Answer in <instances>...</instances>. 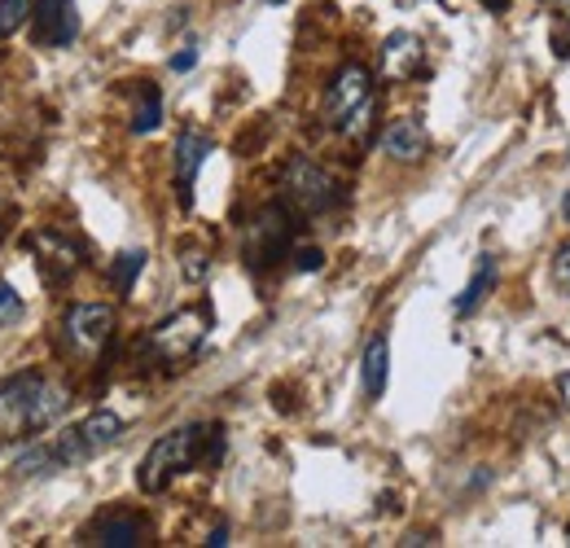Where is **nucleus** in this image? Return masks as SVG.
Segmentation results:
<instances>
[{
	"mask_svg": "<svg viewBox=\"0 0 570 548\" xmlns=\"http://www.w3.org/2000/svg\"><path fill=\"white\" fill-rule=\"evenodd\" d=\"M180 273H185V281H207V273H212V260H207V251L203 246H185L180 251Z\"/></svg>",
	"mask_w": 570,
	"mask_h": 548,
	"instance_id": "nucleus-20",
	"label": "nucleus"
},
{
	"mask_svg": "<svg viewBox=\"0 0 570 548\" xmlns=\"http://www.w3.org/2000/svg\"><path fill=\"white\" fill-rule=\"evenodd\" d=\"M62 334H67L75 355H83V360L101 355L106 343L115 339V307H106V303H75L71 312L62 316Z\"/></svg>",
	"mask_w": 570,
	"mask_h": 548,
	"instance_id": "nucleus-6",
	"label": "nucleus"
},
{
	"mask_svg": "<svg viewBox=\"0 0 570 548\" xmlns=\"http://www.w3.org/2000/svg\"><path fill=\"white\" fill-rule=\"evenodd\" d=\"M18 316H22V299H18V290L9 281H0V330L13 325Z\"/></svg>",
	"mask_w": 570,
	"mask_h": 548,
	"instance_id": "nucleus-22",
	"label": "nucleus"
},
{
	"mask_svg": "<svg viewBox=\"0 0 570 548\" xmlns=\"http://www.w3.org/2000/svg\"><path fill=\"white\" fill-rule=\"evenodd\" d=\"M282 189H285V203L294 206L298 215H325L334 206L343 203V185L312 158H289L282 172Z\"/></svg>",
	"mask_w": 570,
	"mask_h": 548,
	"instance_id": "nucleus-4",
	"label": "nucleus"
},
{
	"mask_svg": "<svg viewBox=\"0 0 570 548\" xmlns=\"http://www.w3.org/2000/svg\"><path fill=\"white\" fill-rule=\"evenodd\" d=\"M207 330H212V312L207 307H180V312H171L167 321H158L154 330H149V355L158 360V364H167V369H180L185 360H194L198 355V346L207 343Z\"/></svg>",
	"mask_w": 570,
	"mask_h": 548,
	"instance_id": "nucleus-3",
	"label": "nucleus"
},
{
	"mask_svg": "<svg viewBox=\"0 0 570 548\" xmlns=\"http://www.w3.org/2000/svg\"><path fill=\"white\" fill-rule=\"evenodd\" d=\"M198 67V45H185L176 58H171V70H194Z\"/></svg>",
	"mask_w": 570,
	"mask_h": 548,
	"instance_id": "nucleus-25",
	"label": "nucleus"
},
{
	"mask_svg": "<svg viewBox=\"0 0 570 548\" xmlns=\"http://www.w3.org/2000/svg\"><path fill=\"white\" fill-rule=\"evenodd\" d=\"M207 154H212V140L203 137V133H194V128L180 133V140H176V189H180V206L194 203V180H198Z\"/></svg>",
	"mask_w": 570,
	"mask_h": 548,
	"instance_id": "nucleus-13",
	"label": "nucleus"
},
{
	"mask_svg": "<svg viewBox=\"0 0 570 548\" xmlns=\"http://www.w3.org/2000/svg\"><path fill=\"white\" fill-rule=\"evenodd\" d=\"M207 545H215V548H219V545H228V527H215V531H212V540H207Z\"/></svg>",
	"mask_w": 570,
	"mask_h": 548,
	"instance_id": "nucleus-26",
	"label": "nucleus"
},
{
	"mask_svg": "<svg viewBox=\"0 0 570 548\" xmlns=\"http://www.w3.org/2000/svg\"><path fill=\"white\" fill-rule=\"evenodd\" d=\"M36 386H40V373H13L0 382V443L9 439H22L36 430Z\"/></svg>",
	"mask_w": 570,
	"mask_h": 548,
	"instance_id": "nucleus-7",
	"label": "nucleus"
},
{
	"mask_svg": "<svg viewBox=\"0 0 570 548\" xmlns=\"http://www.w3.org/2000/svg\"><path fill=\"white\" fill-rule=\"evenodd\" d=\"M294 268H298V273H321V268H325V255H321L316 246H298V251H294Z\"/></svg>",
	"mask_w": 570,
	"mask_h": 548,
	"instance_id": "nucleus-23",
	"label": "nucleus"
},
{
	"mask_svg": "<svg viewBox=\"0 0 570 548\" xmlns=\"http://www.w3.org/2000/svg\"><path fill=\"white\" fill-rule=\"evenodd\" d=\"M71 434H75V443H79V452H83V461H92V457H101L106 448H115V443L124 439V417L97 409V412H88L79 425H71Z\"/></svg>",
	"mask_w": 570,
	"mask_h": 548,
	"instance_id": "nucleus-11",
	"label": "nucleus"
},
{
	"mask_svg": "<svg viewBox=\"0 0 570 548\" xmlns=\"http://www.w3.org/2000/svg\"><path fill=\"white\" fill-rule=\"evenodd\" d=\"M492 285H497V260H492V255H479L474 276H470V285L461 290V299L452 303V312H456V316H470V312L488 299V290H492Z\"/></svg>",
	"mask_w": 570,
	"mask_h": 548,
	"instance_id": "nucleus-16",
	"label": "nucleus"
},
{
	"mask_svg": "<svg viewBox=\"0 0 570 548\" xmlns=\"http://www.w3.org/2000/svg\"><path fill=\"white\" fill-rule=\"evenodd\" d=\"M264 4H285V0H264Z\"/></svg>",
	"mask_w": 570,
	"mask_h": 548,
	"instance_id": "nucleus-28",
	"label": "nucleus"
},
{
	"mask_svg": "<svg viewBox=\"0 0 570 548\" xmlns=\"http://www.w3.org/2000/svg\"><path fill=\"white\" fill-rule=\"evenodd\" d=\"M360 378H364V395L368 400H382L386 391V378H391V343L377 334L364 346V360H360Z\"/></svg>",
	"mask_w": 570,
	"mask_h": 548,
	"instance_id": "nucleus-15",
	"label": "nucleus"
},
{
	"mask_svg": "<svg viewBox=\"0 0 570 548\" xmlns=\"http://www.w3.org/2000/svg\"><path fill=\"white\" fill-rule=\"evenodd\" d=\"M426 62V45L413 31H391L382 40V75L386 79H413Z\"/></svg>",
	"mask_w": 570,
	"mask_h": 548,
	"instance_id": "nucleus-10",
	"label": "nucleus"
},
{
	"mask_svg": "<svg viewBox=\"0 0 570 548\" xmlns=\"http://www.w3.org/2000/svg\"><path fill=\"white\" fill-rule=\"evenodd\" d=\"M562 215H567V224H570V189H567V198H562Z\"/></svg>",
	"mask_w": 570,
	"mask_h": 548,
	"instance_id": "nucleus-27",
	"label": "nucleus"
},
{
	"mask_svg": "<svg viewBox=\"0 0 570 548\" xmlns=\"http://www.w3.org/2000/svg\"><path fill=\"white\" fill-rule=\"evenodd\" d=\"M289 233H294L289 211L277 203L264 206V211L246 224V260H250V268H273L285 251H289Z\"/></svg>",
	"mask_w": 570,
	"mask_h": 548,
	"instance_id": "nucleus-5",
	"label": "nucleus"
},
{
	"mask_svg": "<svg viewBox=\"0 0 570 548\" xmlns=\"http://www.w3.org/2000/svg\"><path fill=\"white\" fill-rule=\"evenodd\" d=\"M83 540L101 548H137L145 540V522L137 513H128V509H110V513H101V518L83 531Z\"/></svg>",
	"mask_w": 570,
	"mask_h": 548,
	"instance_id": "nucleus-9",
	"label": "nucleus"
},
{
	"mask_svg": "<svg viewBox=\"0 0 570 548\" xmlns=\"http://www.w3.org/2000/svg\"><path fill=\"white\" fill-rule=\"evenodd\" d=\"M31 251H36V260H40L45 281H53V285L71 281V276L79 273V264H83V251L75 246L67 233H58V228H40V233L31 237Z\"/></svg>",
	"mask_w": 570,
	"mask_h": 548,
	"instance_id": "nucleus-8",
	"label": "nucleus"
},
{
	"mask_svg": "<svg viewBox=\"0 0 570 548\" xmlns=\"http://www.w3.org/2000/svg\"><path fill=\"white\" fill-rule=\"evenodd\" d=\"M553 281H558L562 294H570V242L558 246V255H553Z\"/></svg>",
	"mask_w": 570,
	"mask_h": 548,
	"instance_id": "nucleus-24",
	"label": "nucleus"
},
{
	"mask_svg": "<svg viewBox=\"0 0 570 548\" xmlns=\"http://www.w3.org/2000/svg\"><path fill=\"white\" fill-rule=\"evenodd\" d=\"M373 110H377L373 75L360 62H347L325 88V119L347 140H364L373 133Z\"/></svg>",
	"mask_w": 570,
	"mask_h": 548,
	"instance_id": "nucleus-1",
	"label": "nucleus"
},
{
	"mask_svg": "<svg viewBox=\"0 0 570 548\" xmlns=\"http://www.w3.org/2000/svg\"><path fill=\"white\" fill-rule=\"evenodd\" d=\"M382 149L395 158V163H422L430 149L426 128L417 119H395L386 133H382Z\"/></svg>",
	"mask_w": 570,
	"mask_h": 548,
	"instance_id": "nucleus-14",
	"label": "nucleus"
},
{
	"mask_svg": "<svg viewBox=\"0 0 570 548\" xmlns=\"http://www.w3.org/2000/svg\"><path fill=\"white\" fill-rule=\"evenodd\" d=\"M207 434L212 430H203V425H176V430H167L141 457V470H137L141 491L158 496L163 487H171V479H180L185 470H194L207 457Z\"/></svg>",
	"mask_w": 570,
	"mask_h": 548,
	"instance_id": "nucleus-2",
	"label": "nucleus"
},
{
	"mask_svg": "<svg viewBox=\"0 0 570 548\" xmlns=\"http://www.w3.org/2000/svg\"><path fill=\"white\" fill-rule=\"evenodd\" d=\"M31 18H36V36H40L45 45H53V49L71 45L75 36H79V13H75V0H40Z\"/></svg>",
	"mask_w": 570,
	"mask_h": 548,
	"instance_id": "nucleus-12",
	"label": "nucleus"
},
{
	"mask_svg": "<svg viewBox=\"0 0 570 548\" xmlns=\"http://www.w3.org/2000/svg\"><path fill=\"white\" fill-rule=\"evenodd\" d=\"M141 268H145V251H124V255L115 260V268H110L115 290H119V294H132V285H137Z\"/></svg>",
	"mask_w": 570,
	"mask_h": 548,
	"instance_id": "nucleus-18",
	"label": "nucleus"
},
{
	"mask_svg": "<svg viewBox=\"0 0 570 548\" xmlns=\"http://www.w3.org/2000/svg\"><path fill=\"white\" fill-rule=\"evenodd\" d=\"M553 53L570 58V0H558L553 9Z\"/></svg>",
	"mask_w": 570,
	"mask_h": 548,
	"instance_id": "nucleus-21",
	"label": "nucleus"
},
{
	"mask_svg": "<svg viewBox=\"0 0 570 548\" xmlns=\"http://www.w3.org/2000/svg\"><path fill=\"white\" fill-rule=\"evenodd\" d=\"M36 13V0H0V40L18 36V27H27Z\"/></svg>",
	"mask_w": 570,
	"mask_h": 548,
	"instance_id": "nucleus-19",
	"label": "nucleus"
},
{
	"mask_svg": "<svg viewBox=\"0 0 570 548\" xmlns=\"http://www.w3.org/2000/svg\"><path fill=\"white\" fill-rule=\"evenodd\" d=\"M163 124V92L154 84L137 88V110H132V133H154Z\"/></svg>",
	"mask_w": 570,
	"mask_h": 548,
	"instance_id": "nucleus-17",
	"label": "nucleus"
}]
</instances>
